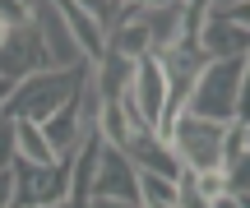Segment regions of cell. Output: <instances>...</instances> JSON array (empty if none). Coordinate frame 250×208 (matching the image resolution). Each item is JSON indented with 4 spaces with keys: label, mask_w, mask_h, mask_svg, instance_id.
<instances>
[{
    "label": "cell",
    "mask_w": 250,
    "mask_h": 208,
    "mask_svg": "<svg viewBox=\"0 0 250 208\" xmlns=\"http://www.w3.org/2000/svg\"><path fill=\"white\" fill-rule=\"evenodd\" d=\"M88 83H93V65H83V70H74V74L42 70V74L23 79L14 93H9V102L0 107V116L14 120V125L23 120V125H37V130H42L46 120H51V116H56V111H61L79 88H88Z\"/></svg>",
    "instance_id": "1"
},
{
    "label": "cell",
    "mask_w": 250,
    "mask_h": 208,
    "mask_svg": "<svg viewBox=\"0 0 250 208\" xmlns=\"http://www.w3.org/2000/svg\"><path fill=\"white\" fill-rule=\"evenodd\" d=\"M241 60L246 56H236V60H208L199 70L195 88H190V102H186L190 116L232 125L236 120V97H241Z\"/></svg>",
    "instance_id": "2"
},
{
    "label": "cell",
    "mask_w": 250,
    "mask_h": 208,
    "mask_svg": "<svg viewBox=\"0 0 250 208\" xmlns=\"http://www.w3.org/2000/svg\"><path fill=\"white\" fill-rule=\"evenodd\" d=\"M232 125H218V120H204V116H190L181 111L167 130V144L171 153L181 157L186 171H223V139Z\"/></svg>",
    "instance_id": "3"
},
{
    "label": "cell",
    "mask_w": 250,
    "mask_h": 208,
    "mask_svg": "<svg viewBox=\"0 0 250 208\" xmlns=\"http://www.w3.org/2000/svg\"><path fill=\"white\" fill-rule=\"evenodd\" d=\"M33 23H37V33H42L46 65H51V70L74 74V70H83V65H88V60L79 56V46H74L70 23H65V14H61V5H56V0H42V5H33Z\"/></svg>",
    "instance_id": "4"
},
{
    "label": "cell",
    "mask_w": 250,
    "mask_h": 208,
    "mask_svg": "<svg viewBox=\"0 0 250 208\" xmlns=\"http://www.w3.org/2000/svg\"><path fill=\"white\" fill-rule=\"evenodd\" d=\"M93 199H121V204H139V167L111 148L102 139V157H98V181H93Z\"/></svg>",
    "instance_id": "5"
},
{
    "label": "cell",
    "mask_w": 250,
    "mask_h": 208,
    "mask_svg": "<svg viewBox=\"0 0 250 208\" xmlns=\"http://www.w3.org/2000/svg\"><path fill=\"white\" fill-rule=\"evenodd\" d=\"M61 14H65V23H70V37H74V46H79V56L98 70L102 56H107V33L93 23V14L83 9V0H61Z\"/></svg>",
    "instance_id": "6"
},
{
    "label": "cell",
    "mask_w": 250,
    "mask_h": 208,
    "mask_svg": "<svg viewBox=\"0 0 250 208\" xmlns=\"http://www.w3.org/2000/svg\"><path fill=\"white\" fill-rule=\"evenodd\" d=\"M250 51V33L241 28H232L227 19H204V28H199V56L204 60H236V56Z\"/></svg>",
    "instance_id": "7"
},
{
    "label": "cell",
    "mask_w": 250,
    "mask_h": 208,
    "mask_svg": "<svg viewBox=\"0 0 250 208\" xmlns=\"http://www.w3.org/2000/svg\"><path fill=\"white\" fill-rule=\"evenodd\" d=\"M125 157H130L139 171H153V176H167V181H176L181 176V157L171 153V144H162L158 134H134L130 144L121 148Z\"/></svg>",
    "instance_id": "8"
},
{
    "label": "cell",
    "mask_w": 250,
    "mask_h": 208,
    "mask_svg": "<svg viewBox=\"0 0 250 208\" xmlns=\"http://www.w3.org/2000/svg\"><path fill=\"white\" fill-rule=\"evenodd\" d=\"M144 28H148V46L153 56L171 51V46L186 37V5H144Z\"/></svg>",
    "instance_id": "9"
},
{
    "label": "cell",
    "mask_w": 250,
    "mask_h": 208,
    "mask_svg": "<svg viewBox=\"0 0 250 208\" xmlns=\"http://www.w3.org/2000/svg\"><path fill=\"white\" fill-rule=\"evenodd\" d=\"M130 79H134V65L107 51V56H102V65L93 70V93H98V102H121L125 88H130Z\"/></svg>",
    "instance_id": "10"
},
{
    "label": "cell",
    "mask_w": 250,
    "mask_h": 208,
    "mask_svg": "<svg viewBox=\"0 0 250 208\" xmlns=\"http://www.w3.org/2000/svg\"><path fill=\"white\" fill-rule=\"evenodd\" d=\"M14 148H19L14 162H28V167H51V162H56V153H51V144H46V134H42L37 125H23V120L14 125Z\"/></svg>",
    "instance_id": "11"
},
{
    "label": "cell",
    "mask_w": 250,
    "mask_h": 208,
    "mask_svg": "<svg viewBox=\"0 0 250 208\" xmlns=\"http://www.w3.org/2000/svg\"><path fill=\"white\" fill-rule=\"evenodd\" d=\"M223 181H227V194H246L250 190V148L236 157V162L223 167Z\"/></svg>",
    "instance_id": "12"
},
{
    "label": "cell",
    "mask_w": 250,
    "mask_h": 208,
    "mask_svg": "<svg viewBox=\"0 0 250 208\" xmlns=\"http://www.w3.org/2000/svg\"><path fill=\"white\" fill-rule=\"evenodd\" d=\"M83 9L93 14V23L102 28V33H116V23H121V5H111V0H83Z\"/></svg>",
    "instance_id": "13"
},
{
    "label": "cell",
    "mask_w": 250,
    "mask_h": 208,
    "mask_svg": "<svg viewBox=\"0 0 250 208\" xmlns=\"http://www.w3.org/2000/svg\"><path fill=\"white\" fill-rule=\"evenodd\" d=\"M208 14H213V19H227V23L241 28V33H250V0H241V5H208Z\"/></svg>",
    "instance_id": "14"
},
{
    "label": "cell",
    "mask_w": 250,
    "mask_h": 208,
    "mask_svg": "<svg viewBox=\"0 0 250 208\" xmlns=\"http://www.w3.org/2000/svg\"><path fill=\"white\" fill-rule=\"evenodd\" d=\"M195 190L204 194L208 204H218L227 194V181H223V171H195Z\"/></svg>",
    "instance_id": "15"
},
{
    "label": "cell",
    "mask_w": 250,
    "mask_h": 208,
    "mask_svg": "<svg viewBox=\"0 0 250 208\" xmlns=\"http://www.w3.org/2000/svg\"><path fill=\"white\" fill-rule=\"evenodd\" d=\"M14 157H19V148H14V120L0 116V171H9Z\"/></svg>",
    "instance_id": "16"
},
{
    "label": "cell",
    "mask_w": 250,
    "mask_h": 208,
    "mask_svg": "<svg viewBox=\"0 0 250 208\" xmlns=\"http://www.w3.org/2000/svg\"><path fill=\"white\" fill-rule=\"evenodd\" d=\"M236 125H250V51L241 60V97H236Z\"/></svg>",
    "instance_id": "17"
},
{
    "label": "cell",
    "mask_w": 250,
    "mask_h": 208,
    "mask_svg": "<svg viewBox=\"0 0 250 208\" xmlns=\"http://www.w3.org/2000/svg\"><path fill=\"white\" fill-rule=\"evenodd\" d=\"M241 153H246V125H236V120H232V130H227V139H223V167L236 162Z\"/></svg>",
    "instance_id": "18"
},
{
    "label": "cell",
    "mask_w": 250,
    "mask_h": 208,
    "mask_svg": "<svg viewBox=\"0 0 250 208\" xmlns=\"http://www.w3.org/2000/svg\"><path fill=\"white\" fill-rule=\"evenodd\" d=\"M14 204V171H0V208Z\"/></svg>",
    "instance_id": "19"
},
{
    "label": "cell",
    "mask_w": 250,
    "mask_h": 208,
    "mask_svg": "<svg viewBox=\"0 0 250 208\" xmlns=\"http://www.w3.org/2000/svg\"><path fill=\"white\" fill-rule=\"evenodd\" d=\"M88 208H144V204H121V199H93Z\"/></svg>",
    "instance_id": "20"
},
{
    "label": "cell",
    "mask_w": 250,
    "mask_h": 208,
    "mask_svg": "<svg viewBox=\"0 0 250 208\" xmlns=\"http://www.w3.org/2000/svg\"><path fill=\"white\" fill-rule=\"evenodd\" d=\"M227 199H232L236 208H250V190H246V194H227Z\"/></svg>",
    "instance_id": "21"
},
{
    "label": "cell",
    "mask_w": 250,
    "mask_h": 208,
    "mask_svg": "<svg viewBox=\"0 0 250 208\" xmlns=\"http://www.w3.org/2000/svg\"><path fill=\"white\" fill-rule=\"evenodd\" d=\"M5 37H9V23H5V19H0V46H5Z\"/></svg>",
    "instance_id": "22"
},
{
    "label": "cell",
    "mask_w": 250,
    "mask_h": 208,
    "mask_svg": "<svg viewBox=\"0 0 250 208\" xmlns=\"http://www.w3.org/2000/svg\"><path fill=\"white\" fill-rule=\"evenodd\" d=\"M246 148H250V125H246Z\"/></svg>",
    "instance_id": "23"
}]
</instances>
